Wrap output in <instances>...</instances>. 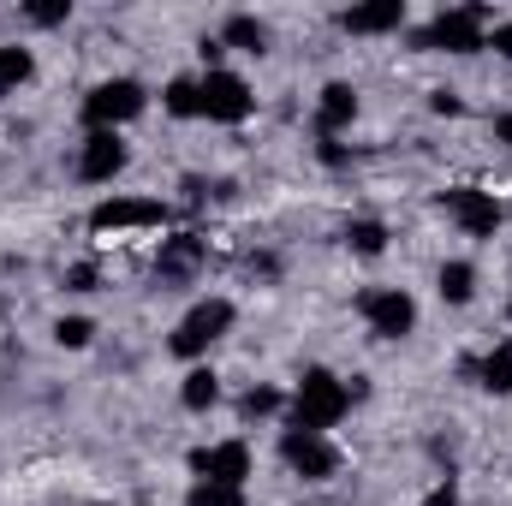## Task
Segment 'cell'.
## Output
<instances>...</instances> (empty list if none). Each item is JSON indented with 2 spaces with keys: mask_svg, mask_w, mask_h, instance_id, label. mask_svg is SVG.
Segmentation results:
<instances>
[{
  "mask_svg": "<svg viewBox=\"0 0 512 506\" xmlns=\"http://www.w3.org/2000/svg\"><path fill=\"white\" fill-rule=\"evenodd\" d=\"M441 209H447L471 239H495V227H501V203H495V191H477V185H453V191H441Z\"/></svg>",
  "mask_w": 512,
  "mask_h": 506,
  "instance_id": "8",
  "label": "cell"
},
{
  "mask_svg": "<svg viewBox=\"0 0 512 506\" xmlns=\"http://www.w3.org/2000/svg\"><path fill=\"white\" fill-rule=\"evenodd\" d=\"M280 405H286V399H280V393H274V387H251V393H245V399H239V411H245V417H274V411H280Z\"/></svg>",
  "mask_w": 512,
  "mask_h": 506,
  "instance_id": "24",
  "label": "cell"
},
{
  "mask_svg": "<svg viewBox=\"0 0 512 506\" xmlns=\"http://www.w3.org/2000/svg\"><path fill=\"white\" fill-rule=\"evenodd\" d=\"M507 316H512V298H507Z\"/></svg>",
  "mask_w": 512,
  "mask_h": 506,
  "instance_id": "32",
  "label": "cell"
},
{
  "mask_svg": "<svg viewBox=\"0 0 512 506\" xmlns=\"http://www.w3.org/2000/svg\"><path fill=\"white\" fill-rule=\"evenodd\" d=\"M131 161L126 137L120 131H90L84 137V149H78V179H90V185H108V179H120Z\"/></svg>",
  "mask_w": 512,
  "mask_h": 506,
  "instance_id": "10",
  "label": "cell"
},
{
  "mask_svg": "<svg viewBox=\"0 0 512 506\" xmlns=\"http://www.w3.org/2000/svg\"><path fill=\"white\" fill-rule=\"evenodd\" d=\"M280 453H286V465H292L304 483H328V477L340 471V447H334L328 435H316V429H286V435H280Z\"/></svg>",
  "mask_w": 512,
  "mask_h": 506,
  "instance_id": "6",
  "label": "cell"
},
{
  "mask_svg": "<svg viewBox=\"0 0 512 506\" xmlns=\"http://www.w3.org/2000/svg\"><path fill=\"white\" fill-rule=\"evenodd\" d=\"M423 506H459V489H453V477H447V483H435V489H429V501Z\"/></svg>",
  "mask_w": 512,
  "mask_h": 506,
  "instance_id": "28",
  "label": "cell"
},
{
  "mask_svg": "<svg viewBox=\"0 0 512 506\" xmlns=\"http://www.w3.org/2000/svg\"><path fill=\"white\" fill-rule=\"evenodd\" d=\"M191 471H197V483H227V489H245V477H251V447H245V441H215V447H197V453H191Z\"/></svg>",
  "mask_w": 512,
  "mask_h": 506,
  "instance_id": "9",
  "label": "cell"
},
{
  "mask_svg": "<svg viewBox=\"0 0 512 506\" xmlns=\"http://www.w3.org/2000/svg\"><path fill=\"white\" fill-rule=\"evenodd\" d=\"M197 96H203V120H221V126H239L245 114L256 108V96H251V84L239 78V72H203L197 78Z\"/></svg>",
  "mask_w": 512,
  "mask_h": 506,
  "instance_id": "5",
  "label": "cell"
},
{
  "mask_svg": "<svg viewBox=\"0 0 512 506\" xmlns=\"http://www.w3.org/2000/svg\"><path fill=\"white\" fill-rule=\"evenodd\" d=\"M429 108H435V114H447V120H453V114H465V102H459L453 90H435V96H429Z\"/></svg>",
  "mask_w": 512,
  "mask_h": 506,
  "instance_id": "26",
  "label": "cell"
},
{
  "mask_svg": "<svg viewBox=\"0 0 512 506\" xmlns=\"http://www.w3.org/2000/svg\"><path fill=\"white\" fill-rule=\"evenodd\" d=\"M489 48H495L501 60H512V24H495V30H489Z\"/></svg>",
  "mask_w": 512,
  "mask_h": 506,
  "instance_id": "29",
  "label": "cell"
},
{
  "mask_svg": "<svg viewBox=\"0 0 512 506\" xmlns=\"http://www.w3.org/2000/svg\"><path fill=\"white\" fill-rule=\"evenodd\" d=\"M197 262H203V239H197V233H173V239H161L155 274H161V280H191Z\"/></svg>",
  "mask_w": 512,
  "mask_h": 506,
  "instance_id": "13",
  "label": "cell"
},
{
  "mask_svg": "<svg viewBox=\"0 0 512 506\" xmlns=\"http://www.w3.org/2000/svg\"><path fill=\"white\" fill-rule=\"evenodd\" d=\"M24 12H30V24H42V30L72 18V6H66V0H36V6H24Z\"/></svg>",
  "mask_w": 512,
  "mask_h": 506,
  "instance_id": "25",
  "label": "cell"
},
{
  "mask_svg": "<svg viewBox=\"0 0 512 506\" xmlns=\"http://www.w3.org/2000/svg\"><path fill=\"white\" fill-rule=\"evenodd\" d=\"M90 227L96 233H114V227H167V203L155 197H108L90 209Z\"/></svg>",
  "mask_w": 512,
  "mask_h": 506,
  "instance_id": "11",
  "label": "cell"
},
{
  "mask_svg": "<svg viewBox=\"0 0 512 506\" xmlns=\"http://www.w3.org/2000/svg\"><path fill=\"white\" fill-rule=\"evenodd\" d=\"M435 292H441L447 304H471V292H477V268H471V262H441Z\"/></svg>",
  "mask_w": 512,
  "mask_h": 506,
  "instance_id": "17",
  "label": "cell"
},
{
  "mask_svg": "<svg viewBox=\"0 0 512 506\" xmlns=\"http://www.w3.org/2000/svg\"><path fill=\"white\" fill-rule=\"evenodd\" d=\"M358 310H364V322H370L382 340H405V334L417 328V304H411V292H399V286H376V292H364Z\"/></svg>",
  "mask_w": 512,
  "mask_h": 506,
  "instance_id": "7",
  "label": "cell"
},
{
  "mask_svg": "<svg viewBox=\"0 0 512 506\" xmlns=\"http://www.w3.org/2000/svg\"><path fill=\"white\" fill-rule=\"evenodd\" d=\"M346 245H352L358 256H382L387 251V227L382 221H352V227H346Z\"/></svg>",
  "mask_w": 512,
  "mask_h": 506,
  "instance_id": "21",
  "label": "cell"
},
{
  "mask_svg": "<svg viewBox=\"0 0 512 506\" xmlns=\"http://www.w3.org/2000/svg\"><path fill=\"white\" fill-rule=\"evenodd\" d=\"M161 102H167V114H179V120H203V96H197V78H173Z\"/></svg>",
  "mask_w": 512,
  "mask_h": 506,
  "instance_id": "19",
  "label": "cell"
},
{
  "mask_svg": "<svg viewBox=\"0 0 512 506\" xmlns=\"http://www.w3.org/2000/svg\"><path fill=\"white\" fill-rule=\"evenodd\" d=\"M346 411H352V393H346V381L334 370H304L298 376V387H292V429L328 435Z\"/></svg>",
  "mask_w": 512,
  "mask_h": 506,
  "instance_id": "1",
  "label": "cell"
},
{
  "mask_svg": "<svg viewBox=\"0 0 512 506\" xmlns=\"http://www.w3.org/2000/svg\"><path fill=\"white\" fill-rule=\"evenodd\" d=\"M477 381H483L489 393H512V346H495V352L477 364Z\"/></svg>",
  "mask_w": 512,
  "mask_h": 506,
  "instance_id": "20",
  "label": "cell"
},
{
  "mask_svg": "<svg viewBox=\"0 0 512 506\" xmlns=\"http://www.w3.org/2000/svg\"><path fill=\"white\" fill-rule=\"evenodd\" d=\"M340 24H346L352 36H387V30H399V24H405V0H370V6H346V12H340Z\"/></svg>",
  "mask_w": 512,
  "mask_h": 506,
  "instance_id": "12",
  "label": "cell"
},
{
  "mask_svg": "<svg viewBox=\"0 0 512 506\" xmlns=\"http://www.w3.org/2000/svg\"><path fill=\"white\" fill-rule=\"evenodd\" d=\"M143 84L137 78H108V84H96L90 96H84V126L90 131H120L126 120L143 114Z\"/></svg>",
  "mask_w": 512,
  "mask_h": 506,
  "instance_id": "4",
  "label": "cell"
},
{
  "mask_svg": "<svg viewBox=\"0 0 512 506\" xmlns=\"http://www.w3.org/2000/svg\"><path fill=\"white\" fill-rule=\"evenodd\" d=\"M352 120H358V90L352 84H328L322 102H316V131L322 137H340Z\"/></svg>",
  "mask_w": 512,
  "mask_h": 506,
  "instance_id": "14",
  "label": "cell"
},
{
  "mask_svg": "<svg viewBox=\"0 0 512 506\" xmlns=\"http://www.w3.org/2000/svg\"><path fill=\"white\" fill-rule=\"evenodd\" d=\"M66 286H72V292H90V286H96V268H90V262H78V268L66 274Z\"/></svg>",
  "mask_w": 512,
  "mask_h": 506,
  "instance_id": "27",
  "label": "cell"
},
{
  "mask_svg": "<svg viewBox=\"0 0 512 506\" xmlns=\"http://www.w3.org/2000/svg\"><path fill=\"white\" fill-rule=\"evenodd\" d=\"M221 48H245V54H268V24L251 12H233L221 24Z\"/></svg>",
  "mask_w": 512,
  "mask_h": 506,
  "instance_id": "15",
  "label": "cell"
},
{
  "mask_svg": "<svg viewBox=\"0 0 512 506\" xmlns=\"http://www.w3.org/2000/svg\"><path fill=\"white\" fill-rule=\"evenodd\" d=\"M54 340L72 346V352H84V346L96 340V322H84V316H60V322H54Z\"/></svg>",
  "mask_w": 512,
  "mask_h": 506,
  "instance_id": "23",
  "label": "cell"
},
{
  "mask_svg": "<svg viewBox=\"0 0 512 506\" xmlns=\"http://www.w3.org/2000/svg\"><path fill=\"white\" fill-rule=\"evenodd\" d=\"M411 42L417 48H447V54H477V48H489V6H441Z\"/></svg>",
  "mask_w": 512,
  "mask_h": 506,
  "instance_id": "2",
  "label": "cell"
},
{
  "mask_svg": "<svg viewBox=\"0 0 512 506\" xmlns=\"http://www.w3.org/2000/svg\"><path fill=\"white\" fill-rule=\"evenodd\" d=\"M322 161H328V167H346V143H334V137H322Z\"/></svg>",
  "mask_w": 512,
  "mask_h": 506,
  "instance_id": "30",
  "label": "cell"
},
{
  "mask_svg": "<svg viewBox=\"0 0 512 506\" xmlns=\"http://www.w3.org/2000/svg\"><path fill=\"white\" fill-rule=\"evenodd\" d=\"M215 399H221V381H215V370H209V364L185 370V381H179V405H185V411H209Z\"/></svg>",
  "mask_w": 512,
  "mask_h": 506,
  "instance_id": "16",
  "label": "cell"
},
{
  "mask_svg": "<svg viewBox=\"0 0 512 506\" xmlns=\"http://www.w3.org/2000/svg\"><path fill=\"white\" fill-rule=\"evenodd\" d=\"M495 137H501V143H512V114H501V120H495Z\"/></svg>",
  "mask_w": 512,
  "mask_h": 506,
  "instance_id": "31",
  "label": "cell"
},
{
  "mask_svg": "<svg viewBox=\"0 0 512 506\" xmlns=\"http://www.w3.org/2000/svg\"><path fill=\"white\" fill-rule=\"evenodd\" d=\"M185 506H245V489H227V483H191Z\"/></svg>",
  "mask_w": 512,
  "mask_h": 506,
  "instance_id": "22",
  "label": "cell"
},
{
  "mask_svg": "<svg viewBox=\"0 0 512 506\" xmlns=\"http://www.w3.org/2000/svg\"><path fill=\"white\" fill-rule=\"evenodd\" d=\"M233 298H203V304H191L185 316H179V328H173V340H167V352L173 358H203L227 328H233Z\"/></svg>",
  "mask_w": 512,
  "mask_h": 506,
  "instance_id": "3",
  "label": "cell"
},
{
  "mask_svg": "<svg viewBox=\"0 0 512 506\" xmlns=\"http://www.w3.org/2000/svg\"><path fill=\"white\" fill-rule=\"evenodd\" d=\"M30 72H36V60H30V48H0V96H12L18 84H30Z\"/></svg>",
  "mask_w": 512,
  "mask_h": 506,
  "instance_id": "18",
  "label": "cell"
}]
</instances>
